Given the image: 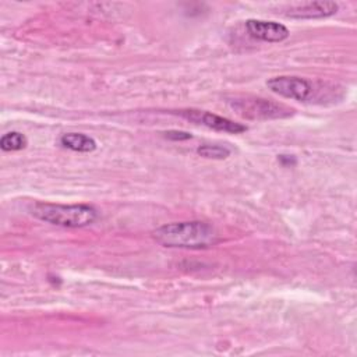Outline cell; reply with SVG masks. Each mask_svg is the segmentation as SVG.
<instances>
[{"label":"cell","mask_w":357,"mask_h":357,"mask_svg":"<svg viewBox=\"0 0 357 357\" xmlns=\"http://www.w3.org/2000/svg\"><path fill=\"white\" fill-rule=\"evenodd\" d=\"M156 243L169 248H208L219 241L213 226L201 220L167 223L152 233Z\"/></svg>","instance_id":"cell-1"},{"label":"cell","mask_w":357,"mask_h":357,"mask_svg":"<svg viewBox=\"0 0 357 357\" xmlns=\"http://www.w3.org/2000/svg\"><path fill=\"white\" fill-rule=\"evenodd\" d=\"M31 213L43 222L63 227H84L93 223L98 218L96 209L88 204L36 202L31 208Z\"/></svg>","instance_id":"cell-2"},{"label":"cell","mask_w":357,"mask_h":357,"mask_svg":"<svg viewBox=\"0 0 357 357\" xmlns=\"http://www.w3.org/2000/svg\"><path fill=\"white\" fill-rule=\"evenodd\" d=\"M234 112L240 116L254 120L282 119L293 114V110L282 103H275L262 98H237L230 102Z\"/></svg>","instance_id":"cell-3"},{"label":"cell","mask_w":357,"mask_h":357,"mask_svg":"<svg viewBox=\"0 0 357 357\" xmlns=\"http://www.w3.org/2000/svg\"><path fill=\"white\" fill-rule=\"evenodd\" d=\"M266 85L275 93L300 102L310 99L312 95V84L300 77L279 75L268 79Z\"/></svg>","instance_id":"cell-4"},{"label":"cell","mask_w":357,"mask_h":357,"mask_svg":"<svg viewBox=\"0 0 357 357\" xmlns=\"http://www.w3.org/2000/svg\"><path fill=\"white\" fill-rule=\"evenodd\" d=\"M180 114L185 117L190 121H194L197 124H202L205 127H209L216 131H223V132H230V134H240L247 130V127L241 123H236L230 119L222 117L215 113L204 112V110H181Z\"/></svg>","instance_id":"cell-5"},{"label":"cell","mask_w":357,"mask_h":357,"mask_svg":"<svg viewBox=\"0 0 357 357\" xmlns=\"http://www.w3.org/2000/svg\"><path fill=\"white\" fill-rule=\"evenodd\" d=\"M337 3L335 1H305L290 6L286 10V17L297 20L326 18L337 13Z\"/></svg>","instance_id":"cell-6"},{"label":"cell","mask_w":357,"mask_h":357,"mask_svg":"<svg viewBox=\"0 0 357 357\" xmlns=\"http://www.w3.org/2000/svg\"><path fill=\"white\" fill-rule=\"evenodd\" d=\"M245 29L252 38L264 42H282L290 33L283 24L265 20H247Z\"/></svg>","instance_id":"cell-7"},{"label":"cell","mask_w":357,"mask_h":357,"mask_svg":"<svg viewBox=\"0 0 357 357\" xmlns=\"http://www.w3.org/2000/svg\"><path fill=\"white\" fill-rule=\"evenodd\" d=\"M60 145L74 152H92L96 149V141L82 132H66L60 137Z\"/></svg>","instance_id":"cell-8"},{"label":"cell","mask_w":357,"mask_h":357,"mask_svg":"<svg viewBox=\"0 0 357 357\" xmlns=\"http://www.w3.org/2000/svg\"><path fill=\"white\" fill-rule=\"evenodd\" d=\"M26 137L18 131H10L0 138V148L6 152L21 151L26 146Z\"/></svg>","instance_id":"cell-9"},{"label":"cell","mask_w":357,"mask_h":357,"mask_svg":"<svg viewBox=\"0 0 357 357\" xmlns=\"http://www.w3.org/2000/svg\"><path fill=\"white\" fill-rule=\"evenodd\" d=\"M197 152L208 159H225L230 155V149L222 145H201L198 146Z\"/></svg>","instance_id":"cell-10"},{"label":"cell","mask_w":357,"mask_h":357,"mask_svg":"<svg viewBox=\"0 0 357 357\" xmlns=\"http://www.w3.org/2000/svg\"><path fill=\"white\" fill-rule=\"evenodd\" d=\"M163 134H165V137L167 139H172V141H184V139H190L191 138L190 132L178 131V130H170V131H166Z\"/></svg>","instance_id":"cell-11"}]
</instances>
